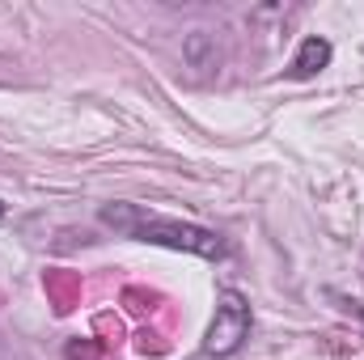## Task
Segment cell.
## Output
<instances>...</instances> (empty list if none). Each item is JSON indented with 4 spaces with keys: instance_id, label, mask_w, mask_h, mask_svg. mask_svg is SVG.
<instances>
[{
    "instance_id": "1",
    "label": "cell",
    "mask_w": 364,
    "mask_h": 360,
    "mask_svg": "<svg viewBox=\"0 0 364 360\" xmlns=\"http://www.w3.org/2000/svg\"><path fill=\"white\" fill-rule=\"evenodd\" d=\"M97 221L123 238H136V242H153V246H166V250H186V255H199L208 263H220L229 255L225 238L216 229H203V225H186L174 216H161V212H149L144 203H102L97 208Z\"/></svg>"
},
{
    "instance_id": "4",
    "label": "cell",
    "mask_w": 364,
    "mask_h": 360,
    "mask_svg": "<svg viewBox=\"0 0 364 360\" xmlns=\"http://www.w3.org/2000/svg\"><path fill=\"white\" fill-rule=\"evenodd\" d=\"M348 309H352V314H356V318H364V305H348Z\"/></svg>"
},
{
    "instance_id": "3",
    "label": "cell",
    "mask_w": 364,
    "mask_h": 360,
    "mask_svg": "<svg viewBox=\"0 0 364 360\" xmlns=\"http://www.w3.org/2000/svg\"><path fill=\"white\" fill-rule=\"evenodd\" d=\"M331 43L326 38H318V34H309L305 43H301V51H296V60H292V77L296 81H309V77H318L326 64H331Z\"/></svg>"
},
{
    "instance_id": "5",
    "label": "cell",
    "mask_w": 364,
    "mask_h": 360,
    "mask_svg": "<svg viewBox=\"0 0 364 360\" xmlns=\"http://www.w3.org/2000/svg\"><path fill=\"white\" fill-rule=\"evenodd\" d=\"M0 221H4V203H0Z\"/></svg>"
},
{
    "instance_id": "2",
    "label": "cell",
    "mask_w": 364,
    "mask_h": 360,
    "mask_svg": "<svg viewBox=\"0 0 364 360\" xmlns=\"http://www.w3.org/2000/svg\"><path fill=\"white\" fill-rule=\"evenodd\" d=\"M246 335H250V301L237 288H225L216 297V318H212V327L203 335V352L225 360L246 344Z\"/></svg>"
}]
</instances>
